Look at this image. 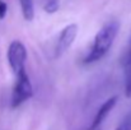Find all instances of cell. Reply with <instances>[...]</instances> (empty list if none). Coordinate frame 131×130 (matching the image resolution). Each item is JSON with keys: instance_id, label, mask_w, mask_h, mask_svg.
Returning a JSON list of instances; mask_svg holds the SVG:
<instances>
[{"instance_id": "6da1fadb", "label": "cell", "mask_w": 131, "mask_h": 130, "mask_svg": "<svg viewBox=\"0 0 131 130\" xmlns=\"http://www.w3.org/2000/svg\"><path fill=\"white\" fill-rule=\"evenodd\" d=\"M118 31H120V23L117 21H110L106 24H103L102 28L95 33L93 43L87 55L83 57L82 63L84 65H90L102 60L111 50L118 35Z\"/></svg>"}, {"instance_id": "7a4b0ae2", "label": "cell", "mask_w": 131, "mask_h": 130, "mask_svg": "<svg viewBox=\"0 0 131 130\" xmlns=\"http://www.w3.org/2000/svg\"><path fill=\"white\" fill-rule=\"evenodd\" d=\"M33 96V86L31 83L29 75L27 72H22L15 75V83L13 86L12 97H10V106L13 108L19 107Z\"/></svg>"}, {"instance_id": "3957f363", "label": "cell", "mask_w": 131, "mask_h": 130, "mask_svg": "<svg viewBox=\"0 0 131 130\" xmlns=\"http://www.w3.org/2000/svg\"><path fill=\"white\" fill-rule=\"evenodd\" d=\"M27 48L24 43L20 42L19 40L12 41L8 51H6V59L9 63V66L14 75L22 73L26 70V61H27Z\"/></svg>"}, {"instance_id": "277c9868", "label": "cell", "mask_w": 131, "mask_h": 130, "mask_svg": "<svg viewBox=\"0 0 131 130\" xmlns=\"http://www.w3.org/2000/svg\"><path fill=\"white\" fill-rule=\"evenodd\" d=\"M78 32H79V27L77 23L68 24L62 28V31L60 32V35L57 37L55 48H53V57L55 59L62 56L71 47V45L74 43L77 36H78Z\"/></svg>"}, {"instance_id": "5b68a950", "label": "cell", "mask_w": 131, "mask_h": 130, "mask_svg": "<svg viewBox=\"0 0 131 130\" xmlns=\"http://www.w3.org/2000/svg\"><path fill=\"white\" fill-rule=\"evenodd\" d=\"M116 103H117V96H113V97L107 98V99L99 106V108L97 110V112H95V115H94V117H93V120H92V123H90L88 130H99L102 123L106 120V117H107V116L110 115V112L113 110V107L116 106Z\"/></svg>"}, {"instance_id": "8992f818", "label": "cell", "mask_w": 131, "mask_h": 130, "mask_svg": "<svg viewBox=\"0 0 131 130\" xmlns=\"http://www.w3.org/2000/svg\"><path fill=\"white\" fill-rule=\"evenodd\" d=\"M20 10L23 14V18L26 21H32L35 18V1L33 0H19Z\"/></svg>"}, {"instance_id": "52a82bcc", "label": "cell", "mask_w": 131, "mask_h": 130, "mask_svg": "<svg viewBox=\"0 0 131 130\" xmlns=\"http://www.w3.org/2000/svg\"><path fill=\"white\" fill-rule=\"evenodd\" d=\"M60 8V0H45L43 1V10L48 14H53Z\"/></svg>"}, {"instance_id": "ba28073f", "label": "cell", "mask_w": 131, "mask_h": 130, "mask_svg": "<svg viewBox=\"0 0 131 130\" xmlns=\"http://www.w3.org/2000/svg\"><path fill=\"white\" fill-rule=\"evenodd\" d=\"M125 96L127 98H131V63L126 65L125 72Z\"/></svg>"}, {"instance_id": "9c48e42d", "label": "cell", "mask_w": 131, "mask_h": 130, "mask_svg": "<svg viewBox=\"0 0 131 130\" xmlns=\"http://www.w3.org/2000/svg\"><path fill=\"white\" fill-rule=\"evenodd\" d=\"M115 130H131V112H129V114L122 119V121L116 126Z\"/></svg>"}, {"instance_id": "30bf717a", "label": "cell", "mask_w": 131, "mask_h": 130, "mask_svg": "<svg viewBox=\"0 0 131 130\" xmlns=\"http://www.w3.org/2000/svg\"><path fill=\"white\" fill-rule=\"evenodd\" d=\"M6 12H8V5L4 0H0V19H3L5 15H6Z\"/></svg>"}, {"instance_id": "8fae6325", "label": "cell", "mask_w": 131, "mask_h": 130, "mask_svg": "<svg viewBox=\"0 0 131 130\" xmlns=\"http://www.w3.org/2000/svg\"><path fill=\"white\" fill-rule=\"evenodd\" d=\"M130 63H131V47H130V50L127 51V54H126L125 59H124V65L126 66V65H129Z\"/></svg>"}]
</instances>
